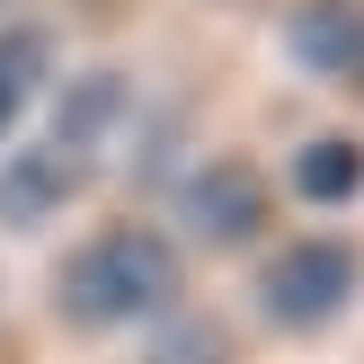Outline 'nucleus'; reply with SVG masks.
I'll list each match as a JSON object with an SVG mask.
<instances>
[{"mask_svg": "<svg viewBox=\"0 0 364 364\" xmlns=\"http://www.w3.org/2000/svg\"><path fill=\"white\" fill-rule=\"evenodd\" d=\"M276 196H294V205H311V213H347L364 196V142L355 134H302L294 151H284Z\"/></svg>", "mask_w": 364, "mask_h": 364, "instance_id": "6e6552de", "label": "nucleus"}, {"mask_svg": "<svg viewBox=\"0 0 364 364\" xmlns=\"http://www.w3.org/2000/svg\"><path fill=\"white\" fill-rule=\"evenodd\" d=\"M276 205H284L276 178L249 151H205V160H187L169 178V213H178V231L196 249H267Z\"/></svg>", "mask_w": 364, "mask_h": 364, "instance_id": "7ed1b4c3", "label": "nucleus"}, {"mask_svg": "<svg viewBox=\"0 0 364 364\" xmlns=\"http://www.w3.org/2000/svg\"><path fill=\"white\" fill-rule=\"evenodd\" d=\"M364 294V249L347 231H302V240H276L258 267H249V311L276 338H329L338 320L355 311Z\"/></svg>", "mask_w": 364, "mask_h": 364, "instance_id": "f03ea898", "label": "nucleus"}, {"mask_svg": "<svg viewBox=\"0 0 364 364\" xmlns=\"http://www.w3.org/2000/svg\"><path fill=\"white\" fill-rule=\"evenodd\" d=\"M9 9H18V0H0V18H9Z\"/></svg>", "mask_w": 364, "mask_h": 364, "instance_id": "9d476101", "label": "nucleus"}, {"mask_svg": "<svg viewBox=\"0 0 364 364\" xmlns=\"http://www.w3.org/2000/svg\"><path fill=\"white\" fill-rule=\"evenodd\" d=\"M89 169H71L63 151H45V142H27V151H0V231L9 240H36V231H53L71 205H80Z\"/></svg>", "mask_w": 364, "mask_h": 364, "instance_id": "423d86ee", "label": "nucleus"}, {"mask_svg": "<svg viewBox=\"0 0 364 364\" xmlns=\"http://www.w3.org/2000/svg\"><path fill=\"white\" fill-rule=\"evenodd\" d=\"M142 364H240V329L205 302H169L142 338Z\"/></svg>", "mask_w": 364, "mask_h": 364, "instance_id": "1a4fd4ad", "label": "nucleus"}, {"mask_svg": "<svg viewBox=\"0 0 364 364\" xmlns=\"http://www.w3.org/2000/svg\"><path fill=\"white\" fill-rule=\"evenodd\" d=\"M276 53L302 80H364V0H284L276 9Z\"/></svg>", "mask_w": 364, "mask_h": 364, "instance_id": "39448f33", "label": "nucleus"}, {"mask_svg": "<svg viewBox=\"0 0 364 364\" xmlns=\"http://www.w3.org/2000/svg\"><path fill=\"white\" fill-rule=\"evenodd\" d=\"M53 71H63V36H53L45 18H0V151H9V134L45 107Z\"/></svg>", "mask_w": 364, "mask_h": 364, "instance_id": "0eeeda50", "label": "nucleus"}, {"mask_svg": "<svg viewBox=\"0 0 364 364\" xmlns=\"http://www.w3.org/2000/svg\"><path fill=\"white\" fill-rule=\"evenodd\" d=\"M45 302L71 338H116L151 329L169 302H187V249L169 240V223L151 213H98L80 240L53 258Z\"/></svg>", "mask_w": 364, "mask_h": 364, "instance_id": "f257e3e1", "label": "nucleus"}, {"mask_svg": "<svg viewBox=\"0 0 364 364\" xmlns=\"http://www.w3.org/2000/svg\"><path fill=\"white\" fill-rule=\"evenodd\" d=\"M45 151H63L71 169H107V160L134 142L142 107H134V71L124 63H80V71H53L45 89Z\"/></svg>", "mask_w": 364, "mask_h": 364, "instance_id": "20e7f679", "label": "nucleus"}]
</instances>
